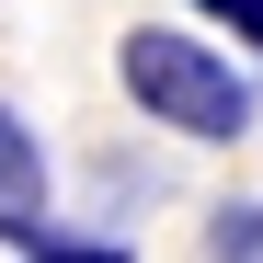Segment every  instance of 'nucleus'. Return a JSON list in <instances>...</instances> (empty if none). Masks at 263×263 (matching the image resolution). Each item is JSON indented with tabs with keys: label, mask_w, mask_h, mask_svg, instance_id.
Here are the masks:
<instances>
[{
	"label": "nucleus",
	"mask_w": 263,
	"mask_h": 263,
	"mask_svg": "<svg viewBox=\"0 0 263 263\" xmlns=\"http://www.w3.org/2000/svg\"><path fill=\"white\" fill-rule=\"evenodd\" d=\"M115 80H126V103H138L149 126H172V138H195V149H240L263 126V80L229 46L183 34V23H126Z\"/></svg>",
	"instance_id": "obj_1"
},
{
	"label": "nucleus",
	"mask_w": 263,
	"mask_h": 263,
	"mask_svg": "<svg viewBox=\"0 0 263 263\" xmlns=\"http://www.w3.org/2000/svg\"><path fill=\"white\" fill-rule=\"evenodd\" d=\"M0 217H46V138L0 103Z\"/></svg>",
	"instance_id": "obj_2"
},
{
	"label": "nucleus",
	"mask_w": 263,
	"mask_h": 263,
	"mask_svg": "<svg viewBox=\"0 0 263 263\" xmlns=\"http://www.w3.org/2000/svg\"><path fill=\"white\" fill-rule=\"evenodd\" d=\"M12 263H138L126 240H92V229H46V217H0Z\"/></svg>",
	"instance_id": "obj_3"
},
{
	"label": "nucleus",
	"mask_w": 263,
	"mask_h": 263,
	"mask_svg": "<svg viewBox=\"0 0 263 263\" xmlns=\"http://www.w3.org/2000/svg\"><path fill=\"white\" fill-rule=\"evenodd\" d=\"M206 263H263V195H217L206 206Z\"/></svg>",
	"instance_id": "obj_4"
},
{
	"label": "nucleus",
	"mask_w": 263,
	"mask_h": 263,
	"mask_svg": "<svg viewBox=\"0 0 263 263\" xmlns=\"http://www.w3.org/2000/svg\"><path fill=\"white\" fill-rule=\"evenodd\" d=\"M195 12H206V23H229V34H240V46L263 58V0H195Z\"/></svg>",
	"instance_id": "obj_5"
}]
</instances>
